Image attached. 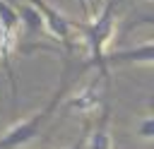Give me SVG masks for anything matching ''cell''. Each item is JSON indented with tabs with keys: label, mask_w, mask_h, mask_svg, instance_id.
<instances>
[{
	"label": "cell",
	"mask_w": 154,
	"mask_h": 149,
	"mask_svg": "<svg viewBox=\"0 0 154 149\" xmlns=\"http://www.w3.org/2000/svg\"><path fill=\"white\" fill-rule=\"evenodd\" d=\"M137 135L144 137V139H152V137H154V118H147V120L137 127Z\"/></svg>",
	"instance_id": "11"
},
{
	"label": "cell",
	"mask_w": 154,
	"mask_h": 149,
	"mask_svg": "<svg viewBox=\"0 0 154 149\" xmlns=\"http://www.w3.org/2000/svg\"><path fill=\"white\" fill-rule=\"evenodd\" d=\"M144 24L154 26V14H135L132 22H128V24L123 26V31H130V29H135V26H144Z\"/></svg>",
	"instance_id": "10"
},
{
	"label": "cell",
	"mask_w": 154,
	"mask_h": 149,
	"mask_svg": "<svg viewBox=\"0 0 154 149\" xmlns=\"http://www.w3.org/2000/svg\"><path fill=\"white\" fill-rule=\"evenodd\" d=\"M67 84H70V62H65V70H63V77H60V84L55 89V94L48 99V103L43 108H38L36 113H31L29 118L19 120L17 125H12L2 137H0V149H19L24 144H29L34 137H38L41 127L48 123V118L55 113V108L60 106L65 91H67Z\"/></svg>",
	"instance_id": "2"
},
{
	"label": "cell",
	"mask_w": 154,
	"mask_h": 149,
	"mask_svg": "<svg viewBox=\"0 0 154 149\" xmlns=\"http://www.w3.org/2000/svg\"><path fill=\"white\" fill-rule=\"evenodd\" d=\"M120 0H106L103 7L84 22H77V31L82 36V43L87 48V62L82 65V70L87 67H96V72H101L108 79V65H106V46L113 36L116 29V7Z\"/></svg>",
	"instance_id": "1"
},
{
	"label": "cell",
	"mask_w": 154,
	"mask_h": 149,
	"mask_svg": "<svg viewBox=\"0 0 154 149\" xmlns=\"http://www.w3.org/2000/svg\"><path fill=\"white\" fill-rule=\"evenodd\" d=\"M106 82L108 79L101 72H96V77L89 84H84L75 96H70L65 101V106L70 111H77V113H91V111H96L99 106H103V84Z\"/></svg>",
	"instance_id": "4"
},
{
	"label": "cell",
	"mask_w": 154,
	"mask_h": 149,
	"mask_svg": "<svg viewBox=\"0 0 154 149\" xmlns=\"http://www.w3.org/2000/svg\"><path fill=\"white\" fill-rule=\"evenodd\" d=\"M17 46V31H10L2 22H0V65L7 72L10 79V89H12V106L17 108V77L12 70V50Z\"/></svg>",
	"instance_id": "6"
},
{
	"label": "cell",
	"mask_w": 154,
	"mask_h": 149,
	"mask_svg": "<svg viewBox=\"0 0 154 149\" xmlns=\"http://www.w3.org/2000/svg\"><path fill=\"white\" fill-rule=\"evenodd\" d=\"M120 2H130V0H120Z\"/></svg>",
	"instance_id": "13"
},
{
	"label": "cell",
	"mask_w": 154,
	"mask_h": 149,
	"mask_svg": "<svg viewBox=\"0 0 154 149\" xmlns=\"http://www.w3.org/2000/svg\"><path fill=\"white\" fill-rule=\"evenodd\" d=\"M17 10H19L22 26H24L29 34H41V31H46V19H43V14L38 12V7H36V5H31V2L26 0V2H24V5H19Z\"/></svg>",
	"instance_id": "8"
},
{
	"label": "cell",
	"mask_w": 154,
	"mask_h": 149,
	"mask_svg": "<svg viewBox=\"0 0 154 149\" xmlns=\"http://www.w3.org/2000/svg\"><path fill=\"white\" fill-rule=\"evenodd\" d=\"M106 65H154V38H147L140 46L125 48V50H113L106 55Z\"/></svg>",
	"instance_id": "5"
},
{
	"label": "cell",
	"mask_w": 154,
	"mask_h": 149,
	"mask_svg": "<svg viewBox=\"0 0 154 149\" xmlns=\"http://www.w3.org/2000/svg\"><path fill=\"white\" fill-rule=\"evenodd\" d=\"M108 123H111V108L103 106L101 108V115L96 118V125L89 135V142H87V149H111V130H108Z\"/></svg>",
	"instance_id": "7"
},
{
	"label": "cell",
	"mask_w": 154,
	"mask_h": 149,
	"mask_svg": "<svg viewBox=\"0 0 154 149\" xmlns=\"http://www.w3.org/2000/svg\"><path fill=\"white\" fill-rule=\"evenodd\" d=\"M67 149H84V142H77V144H72V147H67Z\"/></svg>",
	"instance_id": "12"
},
{
	"label": "cell",
	"mask_w": 154,
	"mask_h": 149,
	"mask_svg": "<svg viewBox=\"0 0 154 149\" xmlns=\"http://www.w3.org/2000/svg\"><path fill=\"white\" fill-rule=\"evenodd\" d=\"M0 125H2V123H0Z\"/></svg>",
	"instance_id": "14"
},
{
	"label": "cell",
	"mask_w": 154,
	"mask_h": 149,
	"mask_svg": "<svg viewBox=\"0 0 154 149\" xmlns=\"http://www.w3.org/2000/svg\"><path fill=\"white\" fill-rule=\"evenodd\" d=\"M29 2L36 5L38 12L43 14V19H46V31H48L53 38H58L67 50H75V38H72V34L77 31V22L67 19L63 12H58L53 5H48V0H29Z\"/></svg>",
	"instance_id": "3"
},
{
	"label": "cell",
	"mask_w": 154,
	"mask_h": 149,
	"mask_svg": "<svg viewBox=\"0 0 154 149\" xmlns=\"http://www.w3.org/2000/svg\"><path fill=\"white\" fill-rule=\"evenodd\" d=\"M0 22H2L10 31H17L19 24H22V19H19V10H17L14 5L0 0Z\"/></svg>",
	"instance_id": "9"
}]
</instances>
